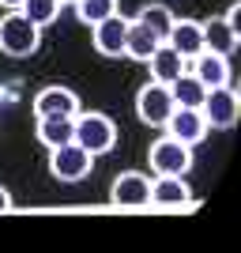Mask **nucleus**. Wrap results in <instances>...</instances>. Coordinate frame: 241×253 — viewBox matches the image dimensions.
Wrapping results in <instances>:
<instances>
[{
    "label": "nucleus",
    "mask_w": 241,
    "mask_h": 253,
    "mask_svg": "<svg viewBox=\"0 0 241 253\" xmlns=\"http://www.w3.org/2000/svg\"><path fill=\"white\" fill-rule=\"evenodd\" d=\"M31 110H34V117H75L83 110V102H79V95H75L72 87L49 84V87H42V91L34 95Z\"/></svg>",
    "instance_id": "obj_8"
},
{
    "label": "nucleus",
    "mask_w": 241,
    "mask_h": 253,
    "mask_svg": "<svg viewBox=\"0 0 241 253\" xmlns=\"http://www.w3.org/2000/svg\"><path fill=\"white\" fill-rule=\"evenodd\" d=\"M166 4H170V0H166Z\"/></svg>",
    "instance_id": "obj_25"
},
{
    "label": "nucleus",
    "mask_w": 241,
    "mask_h": 253,
    "mask_svg": "<svg viewBox=\"0 0 241 253\" xmlns=\"http://www.w3.org/2000/svg\"><path fill=\"white\" fill-rule=\"evenodd\" d=\"M192 185L189 178H181V174H155L151 178V204L158 208H185L192 204Z\"/></svg>",
    "instance_id": "obj_10"
},
{
    "label": "nucleus",
    "mask_w": 241,
    "mask_h": 253,
    "mask_svg": "<svg viewBox=\"0 0 241 253\" xmlns=\"http://www.w3.org/2000/svg\"><path fill=\"white\" fill-rule=\"evenodd\" d=\"M38 45H42V27H34L19 8H11V11L0 15V53H4V57L23 61V57L38 53Z\"/></svg>",
    "instance_id": "obj_1"
},
{
    "label": "nucleus",
    "mask_w": 241,
    "mask_h": 253,
    "mask_svg": "<svg viewBox=\"0 0 241 253\" xmlns=\"http://www.w3.org/2000/svg\"><path fill=\"white\" fill-rule=\"evenodd\" d=\"M147 163H151L155 174H181V178H189L196 155H192L189 144H181V140H173L170 132H162V136L147 148Z\"/></svg>",
    "instance_id": "obj_3"
},
{
    "label": "nucleus",
    "mask_w": 241,
    "mask_h": 253,
    "mask_svg": "<svg viewBox=\"0 0 241 253\" xmlns=\"http://www.w3.org/2000/svg\"><path fill=\"white\" fill-rule=\"evenodd\" d=\"M72 140L98 159V155L117 148V125H113L109 114H98V110H87L83 114V110H79V114L72 117Z\"/></svg>",
    "instance_id": "obj_2"
},
{
    "label": "nucleus",
    "mask_w": 241,
    "mask_h": 253,
    "mask_svg": "<svg viewBox=\"0 0 241 253\" xmlns=\"http://www.w3.org/2000/svg\"><path fill=\"white\" fill-rule=\"evenodd\" d=\"M158 45H162V38H158V34H151L143 23L128 19V31H125V57H132V61L147 64V57H151Z\"/></svg>",
    "instance_id": "obj_16"
},
{
    "label": "nucleus",
    "mask_w": 241,
    "mask_h": 253,
    "mask_svg": "<svg viewBox=\"0 0 241 253\" xmlns=\"http://www.w3.org/2000/svg\"><path fill=\"white\" fill-rule=\"evenodd\" d=\"M200 31H204V49H211V53H222V57H230L234 49H238V42H241V34L234 31L230 23L222 19H207V23H200Z\"/></svg>",
    "instance_id": "obj_15"
},
{
    "label": "nucleus",
    "mask_w": 241,
    "mask_h": 253,
    "mask_svg": "<svg viewBox=\"0 0 241 253\" xmlns=\"http://www.w3.org/2000/svg\"><path fill=\"white\" fill-rule=\"evenodd\" d=\"M177 19L173 11H170V4L166 0H158V4H143L139 8V15H136V23H143L151 34H158V38H166V31H170V23Z\"/></svg>",
    "instance_id": "obj_19"
},
{
    "label": "nucleus",
    "mask_w": 241,
    "mask_h": 253,
    "mask_svg": "<svg viewBox=\"0 0 241 253\" xmlns=\"http://www.w3.org/2000/svg\"><path fill=\"white\" fill-rule=\"evenodd\" d=\"M34 136H38L42 148H61V144L72 140V117H38Z\"/></svg>",
    "instance_id": "obj_17"
},
{
    "label": "nucleus",
    "mask_w": 241,
    "mask_h": 253,
    "mask_svg": "<svg viewBox=\"0 0 241 253\" xmlns=\"http://www.w3.org/2000/svg\"><path fill=\"white\" fill-rule=\"evenodd\" d=\"M200 114H204L207 128H219V132L234 128V125H238V117H241L238 91H234L230 84H226V87H207V95H204V102H200Z\"/></svg>",
    "instance_id": "obj_5"
},
{
    "label": "nucleus",
    "mask_w": 241,
    "mask_h": 253,
    "mask_svg": "<svg viewBox=\"0 0 241 253\" xmlns=\"http://www.w3.org/2000/svg\"><path fill=\"white\" fill-rule=\"evenodd\" d=\"M4 211H11V193L0 185V215H4Z\"/></svg>",
    "instance_id": "obj_23"
},
{
    "label": "nucleus",
    "mask_w": 241,
    "mask_h": 253,
    "mask_svg": "<svg viewBox=\"0 0 241 253\" xmlns=\"http://www.w3.org/2000/svg\"><path fill=\"white\" fill-rule=\"evenodd\" d=\"M162 42L170 49H177L185 61H192L196 53H204V31H200V19H173Z\"/></svg>",
    "instance_id": "obj_13"
},
{
    "label": "nucleus",
    "mask_w": 241,
    "mask_h": 253,
    "mask_svg": "<svg viewBox=\"0 0 241 253\" xmlns=\"http://www.w3.org/2000/svg\"><path fill=\"white\" fill-rule=\"evenodd\" d=\"M147 68H151V80H155V84H166L170 87L181 72H185V68H189V61H185L177 49H170V45L162 42L151 57H147Z\"/></svg>",
    "instance_id": "obj_14"
},
{
    "label": "nucleus",
    "mask_w": 241,
    "mask_h": 253,
    "mask_svg": "<svg viewBox=\"0 0 241 253\" xmlns=\"http://www.w3.org/2000/svg\"><path fill=\"white\" fill-rule=\"evenodd\" d=\"M173 140H181V144H189V148H196V144H204L207 140V121H204V114H200L196 106H173V114L166 117V125H162Z\"/></svg>",
    "instance_id": "obj_9"
},
{
    "label": "nucleus",
    "mask_w": 241,
    "mask_h": 253,
    "mask_svg": "<svg viewBox=\"0 0 241 253\" xmlns=\"http://www.w3.org/2000/svg\"><path fill=\"white\" fill-rule=\"evenodd\" d=\"M170 95H173V106H196V110H200V102H204V95H207V87L185 68V72L170 84Z\"/></svg>",
    "instance_id": "obj_18"
},
{
    "label": "nucleus",
    "mask_w": 241,
    "mask_h": 253,
    "mask_svg": "<svg viewBox=\"0 0 241 253\" xmlns=\"http://www.w3.org/2000/svg\"><path fill=\"white\" fill-rule=\"evenodd\" d=\"M72 8H75V15H79V23L95 27V23H102L105 15L117 11V0H72Z\"/></svg>",
    "instance_id": "obj_21"
},
{
    "label": "nucleus",
    "mask_w": 241,
    "mask_h": 253,
    "mask_svg": "<svg viewBox=\"0 0 241 253\" xmlns=\"http://www.w3.org/2000/svg\"><path fill=\"white\" fill-rule=\"evenodd\" d=\"M189 72L196 76L204 87H226L234 80V68H230V57H222V53H211V49H204V53H196L189 61Z\"/></svg>",
    "instance_id": "obj_12"
},
{
    "label": "nucleus",
    "mask_w": 241,
    "mask_h": 253,
    "mask_svg": "<svg viewBox=\"0 0 241 253\" xmlns=\"http://www.w3.org/2000/svg\"><path fill=\"white\" fill-rule=\"evenodd\" d=\"M170 114H173V95H170V87L147 80V84L139 87V95H136V117L143 125H151V128H162Z\"/></svg>",
    "instance_id": "obj_6"
},
{
    "label": "nucleus",
    "mask_w": 241,
    "mask_h": 253,
    "mask_svg": "<svg viewBox=\"0 0 241 253\" xmlns=\"http://www.w3.org/2000/svg\"><path fill=\"white\" fill-rule=\"evenodd\" d=\"M61 8H64V0H23V15L34 23V27H49V23L61 19Z\"/></svg>",
    "instance_id": "obj_20"
},
{
    "label": "nucleus",
    "mask_w": 241,
    "mask_h": 253,
    "mask_svg": "<svg viewBox=\"0 0 241 253\" xmlns=\"http://www.w3.org/2000/svg\"><path fill=\"white\" fill-rule=\"evenodd\" d=\"M91 170H95V155L87 148H79L75 140H68V144H61V148H49V174L57 181H83L91 178Z\"/></svg>",
    "instance_id": "obj_4"
},
{
    "label": "nucleus",
    "mask_w": 241,
    "mask_h": 253,
    "mask_svg": "<svg viewBox=\"0 0 241 253\" xmlns=\"http://www.w3.org/2000/svg\"><path fill=\"white\" fill-rule=\"evenodd\" d=\"M222 19H226V23H230V27H234V31L241 34V0H234L230 8H226V15H222Z\"/></svg>",
    "instance_id": "obj_22"
},
{
    "label": "nucleus",
    "mask_w": 241,
    "mask_h": 253,
    "mask_svg": "<svg viewBox=\"0 0 241 253\" xmlns=\"http://www.w3.org/2000/svg\"><path fill=\"white\" fill-rule=\"evenodd\" d=\"M109 204L117 208H147L151 204V174L143 170H121L109 185Z\"/></svg>",
    "instance_id": "obj_7"
},
{
    "label": "nucleus",
    "mask_w": 241,
    "mask_h": 253,
    "mask_svg": "<svg viewBox=\"0 0 241 253\" xmlns=\"http://www.w3.org/2000/svg\"><path fill=\"white\" fill-rule=\"evenodd\" d=\"M125 31H128V19L121 11H113V15H105L102 23L91 27V42L102 57H125Z\"/></svg>",
    "instance_id": "obj_11"
},
{
    "label": "nucleus",
    "mask_w": 241,
    "mask_h": 253,
    "mask_svg": "<svg viewBox=\"0 0 241 253\" xmlns=\"http://www.w3.org/2000/svg\"><path fill=\"white\" fill-rule=\"evenodd\" d=\"M0 8L11 11V8H23V0H0Z\"/></svg>",
    "instance_id": "obj_24"
}]
</instances>
